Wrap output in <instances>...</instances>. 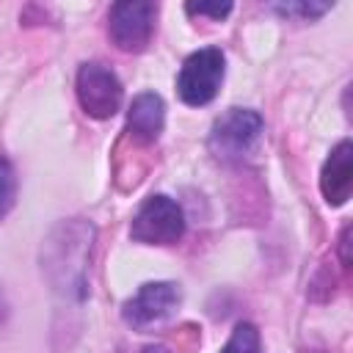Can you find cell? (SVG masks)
Segmentation results:
<instances>
[{
  "instance_id": "obj_2",
  "label": "cell",
  "mask_w": 353,
  "mask_h": 353,
  "mask_svg": "<svg viewBox=\"0 0 353 353\" xmlns=\"http://www.w3.org/2000/svg\"><path fill=\"white\" fill-rule=\"evenodd\" d=\"M221 80H223V52L218 47H204L182 63L176 77V91L185 105L199 108L215 99Z\"/></svg>"
},
{
  "instance_id": "obj_5",
  "label": "cell",
  "mask_w": 353,
  "mask_h": 353,
  "mask_svg": "<svg viewBox=\"0 0 353 353\" xmlns=\"http://www.w3.org/2000/svg\"><path fill=\"white\" fill-rule=\"evenodd\" d=\"M121 83L105 63H83L77 72V99L91 119H110L121 108Z\"/></svg>"
},
{
  "instance_id": "obj_4",
  "label": "cell",
  "mask_w": 353,
  "mask_h": 353,
  "mask_svg": "<svg viewBox=\"0 0 353 353\" xmlns=\"http://www.w3.org/2000/svg\"><path fill=\"white\" fill-rule=\"evenodd\" d=\"M154 17H157V6L149 0L116 3V6H110V14H108V33L119 50L138 52L152 39Z\"/></svg>"
},
{
  "instance_id": "obj_1",
  "label": "cell",
  "mask_w": 353,
  "mask_h": 353,
  "mask_svg": "<svg viewBox=\"0 0 353 353\" xmlns=\"http://www.w3.org/2000/svg\"><path fill=\"white\" fill-rule=\"evenodd\" d=\"M185 232V215L182 207L168 196H149L130 226L132 240L149 243V245H171Z\"/></svg>"
},
{
  "instance_id": "obj_10",
  "label": "cell",
  "mask_w": 353,
  "mask_h": 353,
  "mask_svg": "<svg viewBox=\"0 0 353 353\" xmlns=\"http://www.w3.org/2000/svg\"><path fill=\"white\" fill-rule=\"evenodd\" d=\"M14 199H17V174H14V165L0 157V218L8 215V210L14 207Z\"/></svg>"
},
{
  "instance_id": "obj_7",
  "label": "cell",
  "mask_w": 353,
  "mask_h": 353,
  "mask_svg": "<svg viewBox=\"0 0 353 353\" xmlns=\"http://www.w3.org/2000/svg\"><path fill=\"white\" fill-rule=\"evenodd\" d=\"M350 188H353V146L350 141H339L323 165L320 190L328 204L339 207L350 199Z\"/></svg>"
},
{
  "instance_id": "obj_6",
  "label": "cell",
  "mask_w": 353,
  "mask_h": 353,
  "mask_svg": "<svg viewBox=\"0 0 353 353\" xmlns=\"http://www.w3.org/2000/svg\"><path fill=\"white\" fill-rule=\"evenodd\" d=\"M179 287L171 281H152L143 284L121 309V317L127 325H132L135 331H146L154 328L160 323H165L174 309L179 306Z\"/></svg>"
},
{
  "instance_id": "obj_9",
  "label": "cell",
  "mask_w": 353,
  "mask_h": 353,
  "mask_svg": "<svg viewBox=\"0 0 353 353\" xmlns=\"http://www.w3.org/2000/svg\"><path fill=\"white\" fill-rule=\"evenodd\" d=\"M221 353H259V331L251 323H237Z\"/></svg>"
},
{
  "instance_id": "obj_13",
  "label": "cell",
  "mask_w": 353,
  "mask_h": 353,
  "mask_svg": "<svg viewBox=\"0 0 353 353\" xmlns=\"http://www.w3.org/2000/svg\"><path fill=\"white\" fill-rule=\"evenodd\" d=\"M143 353H168V350H165V347H160V345H152V347H146Z\"/></svg>"
},
{
  "instance_id": "obj_3",
  "label": "cell",
  "mask_w": 353,
  "mask_h": 353,
  "mask_svg": "<svg viewBox=\"0 0 353 353\" xmlns=\"http://www.w3.org/2000/svg\"><path fill=\"white\" fill-rule=\"evenodd\" d=\"M262 132V119L259 113L248 108H229L210 132V149L221 160H240L243 154L251 152Z\"/></svg>"
},
{
  "instance_id": "obj_11",
  "label": "cell",
  "mask_w": 353,
  "mask_h": 353,
  "mask_svg": "<svg viewBox=\"0 0 353 353\" xmlns=\"http://www.w3.org/2000/svg\"><path fill=\"white\" fill-rule=\"evenodd\" d=\"M328 8H331L328 3H287V6H279V11H281V14H287V17L301 14L303 19H314V17L325 14Z\"/></svg>"
},
{
  "instance_id": "obj_8",
  "label": "cell",
  "mask_w": 353,
  "mask_h": 353,
  "mask_svg": "<svg viewBox=\"0 0 353 353\" xmlns=\"http://www.w3.org/2000/svg\"><path fill=\"white\" fill-rule=\"evenodd\" d=\"M163 121H165V105L157 94H138L132 99L130 116H127V130L135 141H141V143L157 141L163 132Z\"/></svg>"
},
{
  "instance_id": "obj_12",
  "label": "cell",
  "mask_w": 353,
  "mask_h": 353,
  "mask_svg": "<svg viewBox=\"0 0 353 353\" xmlns=\"http://www.w3.org/2000/svg\"><path fill=\"white\" fill-rule=\"evenodd\" d=\"M188 14H199V17H226L232 11V3H188L185 6Z\"/></svg>"
}]
</instances>
